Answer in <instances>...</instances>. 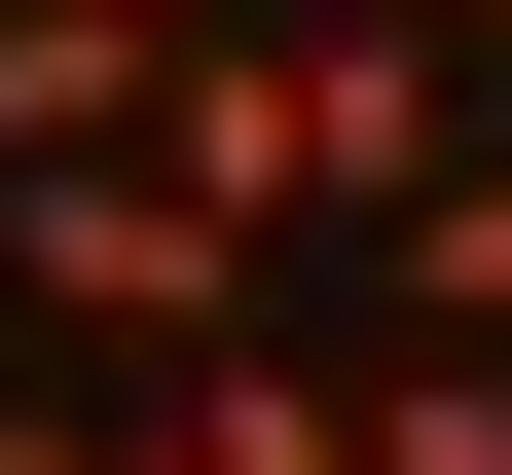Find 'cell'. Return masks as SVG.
<instances>
[{
  "instance_id": "cell-6",
  "label": "cell",
  "mask_w": 512,
  "mask_h": 475,
  "mask_svg": "<svg viewBox=\"0 0 512 475\" xmlns=\"http://www.w3.org/2000/svg\"><path fill=\"white\" fill-rule=\"evenodd\" d=\"M0 475H110V439H37V402H0Z\"/></svg>"
},
{
  "instance_id": "cell-4",
  "label": "cell",
  "mask_w": 512,
  "mask_h": 475,
  "mask_svg": "<svg viewBox=\"0 0 512 475\" xmlns=\"http://www.w3.org/2000/svg\"><path fill=\"white\" fill-rule=\"evenodd\" d=\"M366 475H512V366L439 329V366H366Z\"/></svg>"
},
{
  "instance_id": "cell-5",
  "label": "cell",
  "mask_w": 512,
  "mask_h": 475,
  "mask_svg": "<svg viewBox=\"0 0 512 475\" xmlns=\"http://www.w3.org/2000/svg\"><path fill=\"white\" fill-rule=\"evenodd\" d=\"M366 293H403V329H512V147H476V183H439V220H403V256H366Z\"/></svg>"
},
{
  "instance_id": "cell-7",
  "label": "cell",
  "mask_w": 512,
  "mask_h": 475,
  "mask_svg": "<svg viewBox=\"0 0 512 475\" xmlns=\"http://www.w3.org/2000/svg\"><path fill=\"white\" fill-rule=\"evenodd\" d=\"M403 37H512V0H403Z\"/></svg>"
},
{
  "instance_id": "cell-3",
  "label": "cell",
  "mask_w": 512,
  "mask_h": 475,
  "mask_svg": "<svg viewBox=\"0 0 512 475\" xmlns=\"http://www.w3.org/2000/svg\"><path fill=\"white\" fill-rule=\"evenodd\" d=\"M183 475H366V402H293V366H183Z\"/></svg>"
},
{
  "instance_id": "cell-1",
  "label": "cell",
  "mask_w": 512,
  "mask_h": 475,
  "mask_svg": "<svg viewBox=\"0 0 512 475\" xmlns=\"http://www.w3.org/2000/svg\"><path fill=\"white\" fill-rule=\"evenodd\" d=\"M0 293H74V329H256V220H183L147 147H37V183H0Z\"/></svg>"
},
{
  "instance_id": "cell-2",
  "label": "cell",
  "mask_w": 512,
  "mask_h": 475,
  "mask_svg": "<svg viewBox=\"0 0 512 475\" xmlns=\"http://www.w3.org/2000/svg\"><path fill=\"white\" fill-rule=\"evenodd\" d=\"M183 110V0H0V183L37 147H147Z\"/></svg>"
}]
</instances>
